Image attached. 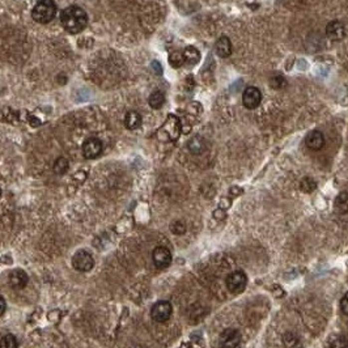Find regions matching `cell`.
Segmentation results:
<instances>
[{
	"instance_id": "6da1fadb",
	"label": "cell",
	"mask_w": 348,
	"mask_h": 348,
	"mask_svg": "<svg viewBox=\"0 0 348 348\" xmlns=\"http://www.w3.org/2000/svg\"><path fill=\"white\" fill-rule=\"evenodd\" d=\"M60 22L67 31L76 34L87 26L88 14L83 8L77 7V5H71V7L63 9L62 14H60Z\"/></svg>"
},
{
	"instance_id": "7a4b0ae2",
	"label": "cell",
	"mask_w": 348,
	"mask_h": 348,
	"mask_svg": "<svg viewBox=\"0 0 348 348\" xmlns=\"http://www.w3.org/2000/svg\"><path fill=\"white\" fill-rule=\"evenodd\" d=\"M56 14V4L54 0H39L31 10V17L35 22L47 24Z\"/></svg>"
},
{
	"instance_id": "3957f363",
	"label": "cell",
	"mask_w": 348,
	"mask_h": 348,
	"mask_svg": "<svg viewBox=\"0 0 348 348\" xmlns=\"http://www.w3.org/2000/svg\"><path fill=\"white\" fill-rule=\"evenodd\" d=\"M72 267L79 272H89L94 267V259L87 250H77L71 259Z\"/></svg>"
},
{
	"instance_id": "277c9868",
	"label": "cell",
	"mask_w": 348,
	"mask_h": 348,
	"mask_svg": "<svg viewBox=\"0 0 348 348\" xmlns=\"http://www.w3.org/2000/svg\"><path fill=\"white\" fill-rule=\"evenodd\" d=\"M247 284V276L244 271H233L230 272L229 275L226 276L225 286L229 289L230 293L238 295V293L244 292V289L246 288Z\"/></svg>"
},
{
	"instance_id": "5b68a950",
	"label": "cell",
	"mask_w": 348,
	"mask_h": 348,
	"mask_svg": "<svg viewBox=\"0 0 348 348\" xmlns=\"http://www.w3.org/2000/svg\"><path fill=\"white\" fill-rule=\"evenodd\" d=\"M181 134V123L179 119L175 115H169L163 127L159 131V138L161 135H165L164 140H175Z\"/></svg>"
},
{
	"instance_id": "8992f818",
	"label": "cell",
	"mask_w": 348,
	"mask_h": 348,
	"mask_svg": "<svg viewBox=\"0 0 348 348\" xmlns=\"http://www.w3.org/2000/svg\"><path fill=\"white\" fill-rule=\"evenodd\" d=\"M172 313H173V307L169 301H165V300L157 301L151 309V317L155 322H159V324L167 322L172 317Z\"/></svg>"
},
{
	"instance_id": "52a82bcc",
	"label": "cell",
	"mask_w": 348,
	"mask_h": 348,
	"mask_svg": "<svg viewBox=\"0 0 348 348\" xmlns=\"http://www.w3.org/2000/svg\"><path fill=\"white\" fill-rule=\"evenodd\" d=\"M241 333L237 329H225L219 339L220 348H238L241 345Z\"/></svg>"
},
{
	"instance_id": "ba28073f",
	"label": "cell",
	"mask_w": 348,
	"mask_h": 348,
	"mask_svg": "<svg viewBox=\"0 0 348 348\" xmlns=\"http://www.w3.org/2000/svg\"><path fill=\"white\" fill-rule=\"evenodd\" d=\"M262 101V93L257 87H247L242 96V104L249 110H254Z\"/></svg>"
},
{
	"instance_id": "9c48e42d",
	"label": "cell",
	"mask_w": 348,
	"mask_h": 348,
	"mask_svg": "<svg viewBox=\"0 0 348 348\" xmlns=\"http://www.w3.org/2000/svg\"><path fill=\"white\" fill-rule=\"evenodd\" d=\"M102 154V143L97 138H89L83 144V155L88 160L97 159Z\"/></svg>"
},
{
	"instance_id": "30bf717a",
	"label": "cell",
	"mask_w": 348,
	"mask_h": 348,
	"mask_svg": "<svg viewBox=\"0 0 348 348\" xmlns=\"http://www.w3.org/2000/svg\"><path fill=\"white\" fill-rule=\"evenodd\" d=\"M152 261L157 268H167L172 263V253L165 246H157L152 251Z\"/></svg>"
},
{
	"instance_id": "8fae6325",
	"label": "cell",
	"mask_w": 348,
	"mask_h": 348,
	"mask_svg": "<svg viewBox=\"0 0 348 348\" xmlns=\"http://www.w3.org/2000/svg\"><path fill=\"white\" fill-rule=\"evenodd\" d=\"M326 34H328V37L331 41L339 42L346 38L347 30H346V26L343 22H341V21L338 20H334L330 21L328 24V26H326Z\"/></svg>"
},
{
	"instance_id": "7c38bea8",
	"label": "cell",
	"mask_w": 348,
	"mask_h": 348,
	"mask_svg": "<svg viewBox=\"0 0 348 348\" xmlns=\"http://www.w3.org/2000/svg\"><path fill=\"white\" fill-rule=\"evenodd\" d=\"M8 283L9 286L14 289H22L28 286L29 283V276L28 274L24 271V270H13L10 272L9 276H8Z\"/></svg>"
},
{
	"instance_id": "4fadbf2b",
	"label": "cell",
	"mask_w": 348,
	"mask_h": 348,
	"mask_svg": "<svg viewBox=\"0 0 348 348\" xmlns=\"http://www.w3.org/2000/svg\"><path fill=\"white\" fill-rule=\"evenodd\" d=\"M305 144L312 151L322 150L325 146L324 134L321 133V131H312V133L308 134L307 139H305Z\"/></svg>"
},
{
	"instance_id": "5bb4252c",
	"label": "cell",
	"mask_w": 348,
	"mask_h": 348,
	"mask_svg": "<svg viewBox=\"0 0 348 348\" xmlns=\"http://www.w3.org/2000/svg\"><path fill=\"white\" fill-rule=\"evenodd\" d=\"M215 50L220 58H228L232 54V42L226 35H221L216 42Z\"/></svg>"
},
{
	"instance_id": "9a60e30c",
	"label": "cell",
	"mask_w": 348,
	"mask_h": 348,
	"mask_svg": "<svg viewBox=\"0 0 348 348\" xmlns=\"http://www.w3.org/2000/svg\"><path fill=\"white\" fill-rule=\"evenodd\" d=\"M188 151L194 155H200L205 150V142L200 136H195L187 143Z\"/></svg>"
},
{
	"instance_id": "2e32d148",
	"label": "cell",
	"mask_w": 348,
	"mask_h": 348,
	"mask_svg": "<svg viewBox=\"0 0 348 348\" xmlns=\"http://www.w3.org/2000/svg\"><path fill=\"white\" fill-rule=\"evenodd\" d=\"M142 125V117L138 112H129L125 117V126L129 130H136Z\"/></svg>"
},
{
	"instance_id": "e0dca14e",
	"label": "cell",
	"mask_w": 348,
	"mask_h": 348,
	"mask_svg": "<svg viewBox=\"0 0 348 348\" xmlns=\"http://www.w3.org/2000/svg\"><path fill=\"white\" fill-rule=\"evenodd\" d=\"M335 209L339 213L348 212V191H342L335 199Z\"/></svg>"
},
{
	"instance_id": "ac0fdd59",
	"label": "cell",
	"mask_w": 348,
	"mask_h": 348,
	"mask_svg": "<svg viewBox=\"0 0 348 348\" xmlns=\"http://www.w3.org/2000/svg\"><path fill=\"white\" fill-rule=\"evenodd\" d=\"M182 54H183L184 62H187L188 64H196V63L199 62V59H200V54H199L198 50L195 49V47H192V46L186 47Z\"/></svg>"
},
{
	"instance_id": "d6986e66",
	"label": "cell",
	"mask_w": 348,
	"mask_h": 348,
	"mask_svg": "<svg viewBox=\"0 0 348 348\" xmlns=\"http://www.w3.org/2000/svg\"><path fill=\"white\" fill-rule=\"evenodd\" d=\"M148 102H150L151 108L154 109H160L165 102V96L161 91H155L154 93L151 94L150 98H148Z\"/></svg>"
},
{
	"instance_id": "ffe728a7",
	"label": "cell",
	"mask_w": 348,
	"mask_h": 348,
	"mask_svg": "<svg viewBox=\"0 0 348 348\" xmlns=\"http://www.w3.org/2000/svg\"><path fill=\"white\" fill-rule=\"evenodd\" d=\"M300 188H301V191L303 192L310 194V192H313L314 190L317 188V182H316L314 178L305 177L301 179V182H300Z\"/></svg>"
},
{
	"instance_id": "44dd1931",
	"label": "cell",
	"mask_w": 348,
	"mask_h": 348,
	"mask_svg": "<svg viewBox=\"0 0 348 348\" xmlns=\"http://www.w3.org/2000/svg\"><path fill=\"white\" fill-rule=\"evenodd\" d=\"M283 345L286 346V348H299L300 339L296 334H293L291 331L286 333L283 335Z\"/></svg>"
},
{
	"instance_id": "7402d4cb",
	"label": "cell",
	"mask_w": 348,
	"mask_h": 348,
	"mask_svg": "<svg viewBox=\"0 0 348 348\" xmlns=\"http://www.w3.org/2000/svg\"><path fill=\"white\" fill-rule=\"evenodd\" d=\"M0 348H18V342L16 337L12 334L4 335L0 339Z\"/></svg>"
},
{
	"instance_id": "603a6c76",
	"label": "cell",
	"mask_w": 348,
	"mask_h": 348,
	"mask_svg": "<svg viewBox=\"0 0 348 348\" xmlns=\"http://www.w3.org/2000/svg\"><path fill=\"white\" fill-rule=\"evenodd\" d=\"M270 85H271L274 89H283V88L287 85L286 77L280 75V73H275L270 77Z\"/></svg>"
},
{
	"instance_id": "cb8c5ba5",
	"label": "cell",
	"mask_w": 348,
	"mask_h": 348,
	"mask_svg": "<svg viewBox=\"0 0 348 348\" xmlns=\"http://www.w3.org/2000/svg\"><path fill=\"white\" fill-rule=\"evenodd\" d=\"M186 229H187V226H186V224H184L183 221H181V220H175V221H173V223L171 224L172 233L177 234V236H181V234L186 233Z\"/></svg>"
},
{
	"instance_id": "d4e9b609",
	"label": "cell",
	"mask_w": 348,
	"mask_h": 348,
	"mask_svg": "<svg viewBox=\"0 0 348 348\" xmlns=\"http://www.w3.org/2000/svg\"><path fill=\"white\" fill-rule=\"evenodd\" d=\"M67 171H68V161L64 157H59L54 164V172L60 175V174L66 173Z\"/></svg>"
},
{
	"instance_id": "484cf974",
	"label": "cell",
	"mask_w": 348,
	"mask_h": 348,
	"mask_svg": "<svg viewBox=\"0 0 348 348\" xmlns=\"http://www.w3.org/2000/svg\"><path fill=\"white\" fill-rule=\"evenodd\" d=\"M169 60H171V64L174 67V68H178V67H181L184 62L183 54H182V52H178V51L172 52Z\"/></svg>"
},
{
	"instance_id": "4316f807",
	"label": "cell",
	"mask_w": 348,
	"mask_h": 348,
	"mask_svg": "<svg viewBox=\"0 0 348 348\" xmlns=\"http://www.w3.org/2000/svg\"><path fill=\"white\" fill-rule=\"evenodd\" d=\"M330 348H348V339L345 337H339L331 341Z\"/></svg>"
},
{
	"instance_id": "83f0119b",
	"label": "cell",
	"mask_w": 348,
	"mask_h": 348,
	"mask_svg": "<svg viewBox=\"0 0 348 348\" xmlns=\"http://www.w3.org/2000/svg\"><path fill=\"white\" fill-rule=\"evenodd\" d=\"M341 310L346 316H348V292L341 300Z\"/></svg>"
},
{
	"instance_id": "f1b7e54d",
	"label": "cell",
	"mask_w": 348,
	"mask_h": 348,
	"mask_svg": "<svg viewBox=\"0 0 348 348\" xmlns=\"http://www.w3.org/2000/svg\"><path fill=\"white\" fill-rule=\"evenodd\" d=\"M5 310H7V303L3 296H0V317L5 313Z\"/></svg>"
},
{
	"instance_id": "f546056e",
	"label": "cell",
	"mask_w": 348,
	"mask_h": 348,
	"mask_svg": "<svg viewBox=\"0 0 348 348\" xmlns=\"http://www.w3.org/2000/svg\"><path fill=\"white\" fill-rule=\"evenodd\" d=\"M152 68H154V70L156 71L157 75H161V73H163V67H161L160 63L156 62V60H155V62L152 63Z\"/></svg>"
},
{
	"instance_id": "4dcf8cb0",
	"label": "cell",
	"mask_w": 348,
	"mask_h": 348,
	"mask_svg": "<svg viewBox=\"0 0 348 348\" xmlns=\"http://www.w3.org/2000/svg\"><path fill=\"white\" fill-rule=\"evenodd\" d=\"M0 196H1V188H0Z\"/></svg>"
},
{
	"instance_id": "1f68e13d",
	"label": "cell",
	"mask_w": 348,
	"mask_h": 348,
	"mask_svg": "<svg viewBox=\"0 0 348 348\" xmlns=\"http://www.w3.org/2000/svg\"><path fill=\"white\" fill-rule=\"evenodd\" d=\"M134 348H142V347H139V346H138V347H134Z\"/></svg>"
}]
</instances>
